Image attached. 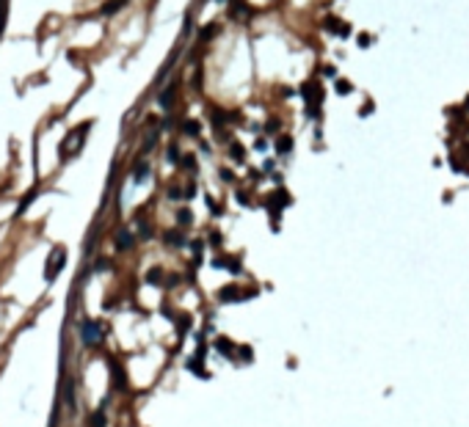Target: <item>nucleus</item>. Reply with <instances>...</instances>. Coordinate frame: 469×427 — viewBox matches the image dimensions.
Here are the masks:
<instances>
[{"label":"nucleus","instance_id":"nucleus-12","mask_svg":"<svg viewBox=\"0 0 469 427\" xmlns=\"http://www.w3.org/2000/svg\"><path fill=\"white\" fill-rule=\"evenodd\" d=\"M147 174H149V166H147V163H141V166L138 168H135V174H133V179H135V182H144V179H147Z\"/></svg>","mask_w":469,"mask_h":427},{"label":"nucleus","instance_id":"nucleus-10","mask_svg":"<svg viewBox=\"0 0 469 427\" xmlns=\"http://www.w3.org/2000/svg\"><path fill=\"white\" fill-rule=\"evenodd\" d=\"M174 91H177V85H168L166 91L157 97V102H160V108H171V99H174Z\"/></svg>","mask_w":469,"mask_h":427},{"label":"nucleus","instance_id":"nucleus-13","mask_svg":"<svg viewBox=\"0 0 469 427\" xmlns=\"http://www.w3.org/2000/svg\"><path fill=\"white\" fill-rule=\"evenodd\" d=\"M33 199H36V190H31L28 196H25V199H22V201H20V207H17V215H22V212L28 210V207H31V201H33Z\"/></svg>","mask_w":469,"mask_h":427},{"label":"nucleus","instance_id":"nucleus-22","mask_svg":"<svg viewBox=\"0 0 469 427\" xmlns=\"http://www.w3.org/2000/svg\"><path fill=\"white\" fill-rule=\"evenodd\" d=\"M160 270H152V273H149V284H157V281H160Z\"/></svg>","mask_w":469,"mask_h":427},{"label":"nucleus","instance_id":"nucleus-6","mask_svg":"<svg viewBox=\"0 0 469 427\" xmlns=\"http://www.w3.org/2000/svg\"><path fill=\"white\" fill-rule=\"evenodd\" d=\"M83 336H86V342H99V339H102V331H99L97 322H86V325H83Z\"/></svg>","mask_w":469,"mask_h":427},{"label":"nucleus","instance_id":"nucleus-9","mask_svg":"<svg viewBox=\"0 0 469 427\" xmlns=\"http://www.w3.org/2000/svg\"><path fill=\"white\" fill-rule=\"evenodd\" d=\"M276 152H279V154L293 152V138H290V135H281V138L276 141Z\"/></svg>","mask_w":469,"mask_h":427},{"label":"nucleus","instance_id":"nucleus-2","mask_svg":"<svg viewBox=\"0 0 469 427\" xmlns=\"http://www.w3.org/2000/svg\"><path fill=\"white\" fill-rule=\"evenodd\" d=\"M301 97L309 102V108H317L320 105V99H323V88L317 83H304L301 85Z\"/></svg>","mask_w":469,"mask_h":427},{"label":"nucleus","instance_id":"nucleus-20","mask_svg":"<svg viewBox=\"0 0 469 427\" xmlns=\"http://www.w3.org/2000/svg\"><path fill=\"white\" fill-rule=\"evenodd\" d=\"M185 133H188V135H196V133H199V124H196V121H185Z\"/></svg>","mask_w":469,"mask_h":427},{"label":"nucleus","instance_id":"nucleus-7","mask_svg":"<svg viewBox=\"0 0 469 427\" xmlns=\"http://www.w3.org/2000/svg\"><path fill=\"white\" fill-rule=\"evenodd\" d=\"M218 298H221L224 303H232V301H240V298H243V292H240L238 287H224L221 292H218Z\"/></svg>","mask_w":469,"mask_h":427},{"label":"nucleus","instance_id":"nucleus-28","mask_svg":"<svg viewBox=\"0 0 469 427\" xmlns=\"http://www.w3.org/2000/svg\"><path fill=\"white\" fill-rule=\"evenodd\" d=\"M240 356H243L246 361H251V350H249V347H246V344H243V350H240Z\"/></svg>","mask_w":469,"mask_h":427},{"label":"nucleus","instance_id":"nucleus-15","mask_svg":"<svg viewBox=\"0 0 469 427\" xmlns=\"http://www.w3.org/2000/svg\"><path fill=\"white\" fill-rule=\"evenodd\" d=\"M350 91H353V85H350L348 80H337V94H343L345 97V94H350Z\"/></svg>","mask_w":469,"mask_h":427},{"label":"nucleus","instance_id":"nucleus-4","mask_svg":"<svg viewBox=\"0 0 469 427\" xmlns=\"http://www.w3.org/2000/svg\"><path fill=\"white\" fill-rule=\"evenodd\" d=\"M326 30H329V33L343 36V39H348V36H350V25H348V22H340V20H334V17L326 20Z\"/></svg>","mask_w":469,"mask_h":427},{"label":"nucleus","instance_id":"nucleus-21","mask_svg":"<svg viewBox=\"0 0 469 427\" xmlns=\"http://www.w3.org/2000/svg\"><path fill=\"white\" fill-rule=\"evenodd\" d=\"M168 243H171V245H182V243H185V240H182V234H177V231H171V234H168Z\"/></svg>","mask_w":469,"mask_h":427},{"label":"nucleus","instance_id":"nucleus-17","mask_svg":"<svg viewBox=\"0 0 469 427\" xmlns=\"http://www.w3.org/2000/svg\"><path fill=\"white\" fill-rule=\"evenodd\" d=\"M177 221H180L182 226H188L190 224V210H180L177 212Z\"/></svg>","mask_w":469,"mask_h":427},{"label":"nucleus","instance_id":"nucleus-1","mask_svg":"<svg viewBox=\"0 0 469 427\" xmlns=\"http://www.w3.org/2000/svg\"><path fill=\"white\" fill-rule=\"evenodd\" d=\"M61 267H63V248H56V251L50 254L47 267H44V276H47V281L56 279V276L61 273Z\"/></svg>","mask_w":469,"mask_h":427},{"label":"nucleus","instance_id":"nucleus-26","mask_svg":"<svg viewBox=\"0 0 469 427\" xmlns=\"http://www.w3.org/2000/svg\"><path fill=\"white\" fill-rule=\"evenodd\" d=\"M182 166H185V168H193V166H196V163H193V157H190V154H188V157L182 160Z\"/></svg>","mask_w":469,"mask_h":427},{"label":"nucleus","instance_id":"nucleus-11","mask_svg":"<svg viewBox=\"0 0 469 427\" xmlns=\"http://www.w3.org/2000/svg\"><path fill=\"white\" fill-rule=\"evenodd\" d=\"M125 3L127 0H108L105 6H102V14H116V11H119V8H125Z\"/></svg>","mask_w":469,"mask_h":427},{"label":"nucleus","instance_id":"nucleus-8","mask_svg":"<svg viewBox=\"0 0 469 427\" xmlns=\"http://www.w3.org/2000/svg\"><path fill=\"white\" fill-rule=\"evenodd\" d=\"M216 350L221 353V356H232L235 353V344H232V339H226V336H221L216 342Z\"/></svg>","mask_w":469,"mask_h":427},{"label":"nucleus","instance_id":"nucleus-23","mask_svg":"<svg viewBox=\"0 0 469 427\" xmlns=\"http://www.w3.org/2000/svg\"><path fill=\"white\" fill-rule=\"evenodd\" d=\"M359 44H362V47H367V44H370V36H367V33H359Z\"/></svg>","mask_w":469,"mask_h":427},{"label":"nucleus","instance_id":"nucleus-27","mask_svg":"<svg viewBox=\"0 0 469 427\" xmlns=\"http://www.w3.org/2000/svg\"><path fill=\"white\" fill-rule=\"evenodd\" d=\"M221 179H224V182H232L235 176H232V171H221Z\"/></svg>","mask_w":469,"mask_h":427},{"label":"nucleus","instance_id":"nucleus-18","mask_svg":"<svg viewBox=\"0 0 469 427\" xmlns=\"http://www.w3.org/2000/svg\"><path fill=\"white\" fill-rule=\"evenodd\" d=\"M232 157H235V160H243V146H240V143H232Z\"/></svg>","mask_w":469,"mask_h":427},{"label":"nucleus","instance_id":"nucleus-24","mask_svg":"<svg viewBox=\"0 0 469 427\" xmlns=\"http://www.w3.org/2000/svg\"><path fill=\"white\" fill-rule=\"evenodd\" d=\"M168 160H171V163H177V160H180V157H177V146H171V149H168Z\"/></svg>","mask_w":469,"mask_h":427},{"label":"nucleus","instance_id":"nucleus-29","mask_svg":"<svg viewBox=\"0 0 469 427\" xmlns=\"http://www.w3.org/2000/svg\"><path fill=\"white\" fill-rule=\"evenodd\" d=\"M216 3H226V0H216Z\"/></svg>","mask_w":469,"mask_h":427},{"label":"nucleus","instance_id":"nucleus-14","mask_svg":"<svg viewBox=\"0 0 469 427\" xmlns=\"http://www.w3.org/2000/svg\"><path fill=\"white\" fill-rule=\"evenodd\" d=\"M89 427H105V416L97 411L94 416H89Z\"/></svg>","mask_w":469,"mask_h":427},{"label":"nucleus","instance_id":"nucleus-16","mask_svg":"<svg viewBox=\"0 0 469 427\" xmlns=\"http://www.w3.org/2000/svg\"><path fill=\"white\" fill-rule=\"evenodd\" d=\"M130 243H133V240H130V234H127V231H122L119 240H116V245H119V248H130Z\"/></svg>","mask_w":469,"mask_h":427},{"label":"nucleus","instance_id":"nucleus-3","mask_svg":"<svg viewBox=\"0 0 469 427\" xmlns=\"http://www.w3.org/2000/svg\"><path fill=\"white\" fill-rule=\"evenodd\" d=\"M108 370H111V386L116 389V392H122V389L127 386V375H125V370H122V364L111 361V364H108Z\"/></svg>","mask_w":469,"mask_h":427},{"label":"nucleus","instance_id":"nucleus-25","mask_svg":"<svg viewBox=\"0 0 469 427\" xmlns=\"http://www.w3.org/2000/svg\"><path fill=\"white\" fill-rule=\"evenodd\" d=\"M323 75H326V77H334L337 69H334V66H323Z\"/></svg>","mask_w":469,"mask_h":427},{"label":"nucleus","instance_id":"nucleus-19","mask_svg":"<svg viewBox=\"0 0 469 427\" xmlns=\"http://www.w3.org/2000/svg\"><path fill=\"white\" fill-rule=\"evenodd\" d=\"M216 30H218V25L213 22V25H207V28L202 30V39H210V36H216Z\"/></svg>","mask_w":469,"mask_h":427},{"label":"nucleus","instance_id":"nucleus-5","mask_svg":"<svg viewBox=\"0 0 469 427\" xmlns=\"http://www.w3.org/2000/svg\"><path fill=\"white\" fill-rule=\"evenodd\" d=\"M287 204H290L287 190H276V193L271 196V212H273V215H279V210H281V207H287Z\"/></svg>","mask_w":469,"mask_h":427}]
</instances>
